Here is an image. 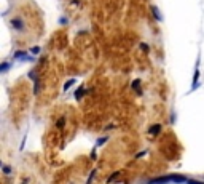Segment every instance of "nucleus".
Returning <instances> with one entry per match:
<instances>
[{"label":"nucleus","mask_w":204,"mask_h":184,"mask_svg":"<svg viewBox=\"0 0 204 184\" xmlns=\"http://www.w3.org/2000/svg\"><path fill=\"white\" fill-rule=\"evenodd\" d=\"M11 24L15 29H18V30H22V27H24V24H22V21L19 18H15V19H11Z\"/></svg>","instance_id":"nucleus-1"},{"label":"nucleus","mask_w":204,"mask_h":184,"mask_svg":"<svg viewBox=\"0 0 204 184\" xmlns=\"http://www.w3.org/2000/svg\"><path fill=\"white\" fill-rule=\"evenodd\" d=\"M6 67H8V64H6V63H3V64H2V72H5V70H6Z\"/></svg>","instance_id":"nucleus-3"},{"label":"nucleus","mask_w":204,"mask_h":184,"mask_svg":"<svg viewBox=\"0 0 204 184\" xmlns=\"http://www.w3.org/2000/svg\"><path fill=\"white\" fill-rule=\"evenodd\" d=\"M188 184H204V183H198V181H187Z\"/></svg>","instance_id":"nucleus-4"},{"label":"nucleus","mask_w":204,"mask_h":184,"mask_svg":"<svg viewBox=\"0 0 204 184\" xmlns=\"http://www.w3.org/2000/svg\"><path fill=\"white\" fill-rule=\"evenodd\" d=\"M152 13H153V16H155L156 21H163V16H161V13H159L158 6H152Z\"/></svg>","instance_id":"nucleus-2"}]
</instances>
